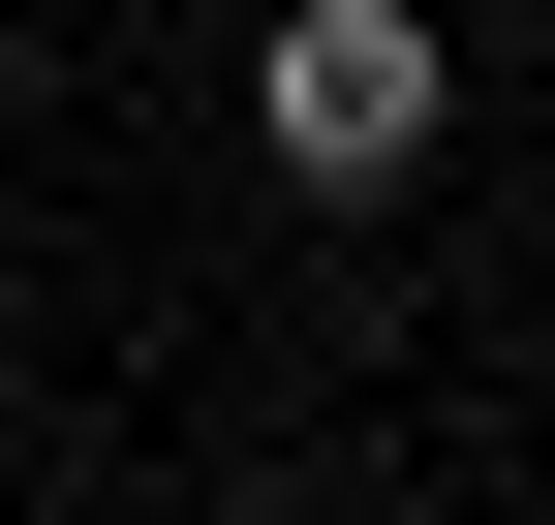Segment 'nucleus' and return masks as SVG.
<instances>
[{
  "label": "nucleus",
  "instance_id": "f257e3e1",
  "mask_svg": "<svg viewBox=\"0 0 555 525\" xmlns=\"http://www.w3.org/2000/svg\"><path fill=\"white\" fill-rule=\"evenodd\" d=\"M433 124H463L433 0H278V31H247V155L309 185V217H371V185H433Z\"/></svg>",
  "mask_w": 555,
  "mask_h": 525
}]
</instances>
